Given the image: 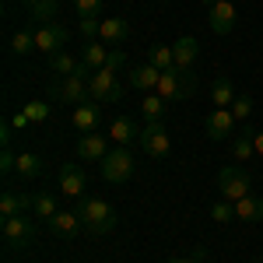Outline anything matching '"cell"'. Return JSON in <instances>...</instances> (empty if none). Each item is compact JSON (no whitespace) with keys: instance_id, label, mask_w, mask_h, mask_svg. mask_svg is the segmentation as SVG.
<instances>
[{"instance_id":"8fae6325","label":"cell","mask_w":263,"mask_h":263,"mask_svg":"<svg viewBox=\"0 0 263 263\" xmlns=\"http://www.w3.org/2000/svg\"><path fill=\"white\" fill-rule=\"evenodd\" d=\"M46 228H49V235L70 242V239H78V232H81L84 224H81V214H78V211H57V214L46 221Z\"/></svg>"},{"instance_id":"e575fe53","label":"cell","mask_w":263,"mask_h":263,"mask_svg":"<svg viewBox=\"0 0 263 263\" xmlns=\"http://www.w3.org/2000/svg\"><path fill=\"white\" fill-rule=\"evenodd\" d=\"M99 28H102V18H81V21H78V32H81L88 42L99 35Z\"/></svg>"},{"instance_id":"9a60e30c","label":"cell","mask_w":263,"mask_h":263,"mask_svg":"<svg viewBox=\"0 0 263 263\" xmlns=\"http://www.w3.org/2000/svg\"><path fill=\"white\" fill-rule=\"evenodd\" d=\"M84 186H88L84 172H81L74 162H67V165L60 168V193H63V197H81Z\"/></svg>"},{"instance_id":"d4e9b609","label":"cell","mask_w":263,"mask_h":263,"mask_svg":"<svg viewBox=\"0 0 263 263\" xmlns=\"http://www.w3.org/2000/svg\"><path fill=\"white\" fill-rule=\"evenodd\" d=\"M211 95H214V105H218V109H228V105L235 102L232 78H214V88H211Z\"/></svg>"},{"instance_id":"52a82bcc","label":"cell","mask_w":263,"mask_h":263,"mask_svg":"<svg viewBox=\"0 0 263 263\" xmlns=\"http://www.w3.org/2000/svg\"><path fill=\"white\" fill-rule=\"evenodd\" d=\"M137 144L144 147V155H151V158H168V151H172L168 134H165V123H144Z\"/></svg>"},{"instance_id":"836d02e7","label":"cell","mask_w":263,"mask_h":263,"mask_svg":"<svg viewBox=\"0 0 263 263\" xmlns=\"http://www.w3.org/2000/svg\"><path fill=\"white\" fill-rule=\"evenodd\" d=\"M249 112H253V99H249V95H235V102H232V116H235V123L249 120Z\"/></svg>"},{"instance_id":"f546056e","label":"cell","mask_w":263,"mask_h":263,"mask_svg":"<svg viewBox=\"0 0 263 263\" xmlns=\"http://www.w3.org/2000/svg\"><path fill=\"white\" fill-rule=\"evenodd\" d=\"M32 11V18L42 21V25H53L57 21V11H60V0H39L35 7H28Z\"/></svg>"},{"instance_id":"2e32d148","label":"cell","mask_w":263,"mask_h":263,"mask_svg":"<svg viewBox=\"0 0 263 263\" xmlns=\"http://www.w3.org/2000/svg\"><path fill=\"white\" fill-rule=\"evenodd\" d=\"M197 53H200V42L193 39V35H182V39H176V46H172V57H176V67H179V70H193Z\"/></svg>"},{"instance_id":"83f0119b","label":"cell","mask_w":263,"mask_h":263,"mask_svg":"<svg viewBox=\"0 0 263 263\" xmlns=\"http://www.w3.org/2000/svg\"><path fill=\"white\" fill-rule=\"evenodd\" d=\"M253 155H256V144H253V134L246 130V134H239V137L232 141V158H235V162H249Z\"/></svg>"},{"instance_id":"7bdbcfd3","label":"cell","mask_w":263,"mask_h":263,"mask_svg":"<svg viewBox=\"0 0 263 263\" xmlns=\"http://www.w3.org/2000/svg\"><path fill=\"white\" fill-rule=\"evenodd\" d=\"M60 4H63V0H60Z\"/></svg>"},{"instance_id":"ffe728a7","label":"cell","mask_w":263,"mask_h":263,"mask_svg":"<svg viewBox=\"0 0 263 263\" xmlns=\"http://www.w3.org/2000/svg\"><path fill=\"white\" fill-rule=\"evenodd\" d=\"M109 137L120 144V147H126L134 137H141V130H137V123L130 120V116H116V120L109 123Z\"/></svg>"},{"instance_id":"ab89813d","label":"cell","mask_w":263,"mask_h":263,"mask_svg":"<svg viewBox=\"0 0 263 263\" xmlns=\"http://www.w3.org/2000/svg\"><path fill=\"white\" fill-rule=\"evenodd\" d=\"M28 123H32V116H28V112H25V109H21V112H14V116H11V126H14V130H25V126H28Z\"/></svg>"},{"instance_id":"60d3db41","label":"cell","mask_w":263,"mask_h":263,"mask_svg":"<svg viewBox=\"0 0 263 263\" xmlns=\"http://www.w3.org/2000/svg\"><path fill=\"white\" fill-rule=\"evenodd\" d=\"M253 144H256V155L263 158V130H260V134H253Z\"/></svg>"},{"instance_id":"4316f807","label":"cell","mask_w":263,"mask_h":263,"mask_svg":"<svg viewBox=\"0 0 263 263\" xmlns=\"http://www.w3.org/2000/svg\"><path fill=\"white\" fill-rule=\"evenodd\" d=\"M78 67H81V60H74L70 53H57V57H49V70H53L57 78H70V74H78Z\"/></svg>"},{"instance_id":"6da1fadb","label":"cell","mask_w":263,"mask_h":263,"mask_svg":"<svg viewBox=\"0 0 263 263\" xmlns=\"http://www.w3.org/2000/svg\"><path fill=\"white\" fill-rule=\"evenodd\" d=\"M78 214H81L84 232H91V235H109V232L116 228V211H112V203L99 200V197H84L81 207H78Z\"/></svg>"},{"instance_id":"d590c367","label":"cell","mask_w":263,"mask_h":263,"mask_svg":"<svg viewBox=\"0 0 263 263\" xmlns=\"http://www.w3.org/2000/svg\"><path fill=\"white\" fill-rule=\"evenodd\" d=\"M25 112L32 116V123L49 120V105H46V102H28V105H25Z\"/></svg>"},{"instance_id":"f1b7e54d","label":"cell","mask_w":263,"mask_h":263,"mask_svg":"<svg viewBox=\"0 0 263 263\" xmlns=\"http://www.w3.org/2000/svg\"><path fill=\"white\" fill-rule=\"evenodd\" d=\"M32 211H35V218H42V221H49L60 207H57V200L49 197V193H32Z\"/></svg>"},{"instance_id":"5b68a950","label":"cell","mask_w":263,"mask_h":263,"mask_svg":"<svg viewBox=\"0 0 263 263\" xmlns=\"http://www.w3.org/2000/svg\"><path fill=\"white\" fill-rule=\"evenodd\" d=\"M49 95L57 102H67V105H84V102H95L91 99V88L84 78L70 74V78H57V84L49 88Z\"/></svg>"},{"instance_id":"277c9868","label":"cell","mask_w":263,"mask_h":263,"mask_svg":"<svg viewBox=\"0 0 263 263\" xmlns=\"http://www.w3.org/2000/svg\"><path fill=\"white\" fill-rule=\"evenodd\" d=\"M88 88H91V99L99 102H105V105H112V102H120L123 99V81H120V74L116 70H95L91 78H88Z\"/></svg>"},{"instance_id":"b9f144b4","label":"cell","mask_w":263,"mask_h":263,"mask_svg":"<svg viewBox=\"0 0 263 263\" xmlns=\"http://www.w3.org/2000/svg\"><path fill=\"white\" fill-rule=\"evenodd\" d=\"M253 263H260V260H253Z\"/></svg>"},{"instance_id":"603a6c76","label":"cell","mask_w":263,"mask_h":263,"mask_svg":"<svg viewBox=\"0 0 263 263\" xmlns=\"http://www.w3.org/2000/svg\"><path fill=\"white\" fill-rule=\"evenodd\" d=\"M91 70H102L105 67V60H109V49H105V42L102 39H91V42H84V57H81Z\"/></svg>"},{"instance_id":"cb8c5ba5","label":"cell","mask_w":263,"mask_h":263,"mask_svg":"<svg viewBox=\"0 0 263 263\" xmlns=\"http://www.w3.org/2000/svg\"><path fill=\"white\" fill-rule=\"evenodd\" d=\"M14 172H18L21 179H39V176H42V158H39V155H32V151H25V155H18Z\"/></svg>"},{"instance_id":"44dd1931","label":"cell","mask_w":263,"mask_h":263,"mask_svg":"<svg viewBox=\"0 0 263 263\" xmlns=\"http://www.w3.org/2000/svg\"><path fill=\"white\" fill-rule=\"evenodd\" d=\"M235 218H239V221H263V200L260 197H253V193H249V197H242V200H235Z\"/></svg>"},{"instance_id":"74e56055","label":"cell","mask_w":263,"mask_h":263,"mask_svg":"<svg viewBox=\"0 0 263 263\" xmlns=\"http://www.w3.org/2000/svg\"><path fill=\"white\" fill-rule=\"evenodd\" d=\"M123 67H126V57H123L120 49H109V60H105V70H116V74H120Z\"/></svg>"},{"instance_id":"ba28073f","label":"cell","mask_w":263,"mask_h":263,"mask_svg":"<svg viewBox=\"0 0 263 263\" xmlns=\"http://www.w3.org/2000/svg\"><path fill=\"white\" fill-rule=\"evenodd\" d=\"M35 239V224L28 218H4V246L7 249H28Z\"/></svg>"},{"instance_id":"7402d4cb","label":"cell","mask_w":263,"mask_h":263,"mask_svg":"<svg viewBox=\"0 0 263 263\" xmlns=\"http://www.w3.org/2000/svg\"><path fill=\"white\" fill-rule=\"evenodd\" d=\"M141 112L147 116V123H162L165 120V112H168V102L158 95V91H147L141 102Z\"/></svg>"},{"instance_id":"30bf717a","label":"cell","mask_w":263,"mask_h":263,"mask_svg":"<svg viewBox=\"0 0 263 263\" xmlns=\"http://www.w3.org/2000/svg\"><path fill=\"white\" fill-rule=\"evenodd\" d=\"M70 39V32L63 28V25H39L35 28V49H42L46 57H57V53H63V42Z\"/></svg>"},{"instance_id":"1f68e13d","label":"cell","mask_w":263,"mask_h":263,"mask_svg":"<svg viewBox=\"0 0 263 263\" xmlns=\"http://www.w3.org/2000/svg\"><path fill=\"white\" fill-rule=\"evenodd\" d=\"M211 218H214V221L218 224H224V221H232V218H235V200H214V207H211Z\"/></svg>"},{"instance_id":"484cf974","label":"cell","mask_w":263,"mask_h":263,"mask_svg":"<svg viewBox=\"0 0 263 263\" xmlns=\"http://www.w3.org/2000/svg\"><path fill=\"white\" fill-rule=\"evenodd\" d=\"M147 63H151V67H158V70H172V67H176V57H172V46H151V49H147Z\"/></svg>"},{"instance_id":"9c48e42d","label":"cell","mask_w":263,"mask_h":263,"mask_svg":"<svg viewBox=\"0 0 263 263\" xmlns=\"http://www.w3.org/2000/svg\"><path fill=\"white\" fill-rule=\"evenodd\" d=\"M235 4H228V0H207V25H211V32L214 35H228L232 28H235Z\"/></svg>"},{"instance_id":"f35d334b","label":"cell","mask_w":263,"mask_h":263,"mask_svg":"<svg viewBox=\"0 0 263 263\" xmlns=\"http://www.w3.org/2000/svg\"><path fill=\"white\" fill-rule=\"evenodd\" d=\"M203 256H207V249L197 246V249H193V256H172V260H165V263H200Z\"/></svg>"},{"instance_id":"4dcf8cb0","label":"cell","mask_w":263,"mask_h":263,"mask_svg":"<svg viewBox=\"0 0 263 263\" xmlns=\"http://www.w3.org/2000/svg\"><path fill=\"white\" fill-rule=\"evenodd\" d=\"M32 49H35V32L21 28V32H14V35H11V53L25 57V53H32Z\"/></svg>"},{"instance_id":"3957f363","label":"cell","mask_w":263,"mask_h":263,"mask_svg":"<svg viewBox=\"0 0 263 263\" xmlns=\"http://www.w3.org/2000/svg\"><path fill=\"white\" fill-rule=\"evenodd\" d=\"M99 172H102V179H105V182L123 186V182L134 179V155H130L126 147H112V151L99 162Z\"/></svg>"},{"instance_id":"d6a6232c","label":"cell","mask_w":263,"mask_h":263,"mask_svg":"<svg viewBox=\"0 0 263 263\" xmlns=\"http://www.w3.org/2000/svg\"><path fill=\"white\" fill-rule=\"evenodd\" d=\"M78 18H102V0H74Z\"/></svg>"},{"instance_id":"e0dca14e","label":"cell","mask_w":263,"mask_h":263,"mask_svg":"<svg viewBox=\"0 0 263 263\" xmlns=\"http://www.w3.org/2000/svg\"><path fill=\"white\" fill-rule=\"evenodd\" d=\"M158 81H162V70H158V67H151V63L130 67V84H134L137 91H155Z\"/></svg>"},{"instance_id":"8d00e7d4","label":"cell","mask_w":263,"mask_h":263,"mask_svg":"<svg viewBox=\"0 0 263 263\" xmlns=\"http://www.w3.org/2000/svg\"><path fill=\"white\" fill-rule=\"evenodd\" d=\"M14 165H18V155H14L11 147H4V151H0V172L7 176V172H14Z\"/></svg>"},{"instance_id":"7a4b0ae2","label":"cell","mask_w":263,"mask_h":263,"mask_svg":"<svg viewBox=\"0 0 263 263\" xmlns=\"http://www.w3.org/2000/svg\"><path fill=\"white\" fill-rule=\"evenodd\" d=\"M165 102H186L193 91H197V74L193 70H179V67H172V70H165L158 88H155Z\"/></svg>"},{"instance_id":"ac0fdd59","label":"cell","mask_w":263,"mask_h":263,"mask_svg":"<svg viewBox=\"0 0 263 263\" xmlns=\"http://www.w3.org/2000/svg\"><path fill=\"white\" fill-rule=\"evenodd\" d=\"M105 155H109V147H105V137H99V134H84L78 141V158L81 162H102Z\"/></svg>"},{"instance_id":"4fadbf2b","label":"cell","mask_w":263,"mask_h":263,"mask_svg":"<svg viewBox=\"0 0 263 263\" xmlns=\"http://www.w3.org/2000/svg\"><path fill=\"white\" fill-rule=\"evenodd\" d=\"M74 126H78V134H95V130L102 126V109H99V102L74 105Z\"/></svg>"},{"instance_id":"8992f818","label":"cell","mask_w":263,"mask_h":263,"mask_svg":"<svg viewBox=\"0 0 263 263\" xmlns=\"http://www.w3.org/2000/svg\"><path fill=\"white\" fill-rule=\"evenodd\" d=\"M249 186H253V179H249V172L239 168V165H228V168L218 172V190H221L224 200H242V197H249Z\"/></svg>"},{"instance_id":"5bb4252c","label":"cell","mask_w":263,"mask_h":263,"mask_svg":"<svg viewBox=\"0 0 263 263\" xmlns=\"http://www.w3.org/2000/svg\"><path fill=\"white\" fill-rule=\"evenodd\" d=\"M99 39L105 42V46H123V42L130 39V21L126 18H102Z\"/></svg>"},{"instance_id":"d6986e66","label":"cell","mask_w":263,"mask_h":263,"mask_svg":"<svg viewBox=\"0 0 263 263\" xmlns=\"http://www.w3.org/2000/svg\"><path fill=\"white\" fill-rule=\"evenodd\" d=\"M28 207H32V197H28V193L4 190V197H0V214H4V218H21Z\"/></svg>"},{"instance_id":"7c38bea8","label":"cell","mask_w":263,"mask_h":263,"mask_svg":"<svg viewBox=\"0 0 263 263\" xmlns=\"http://www.w3.org/2000/svg\"><path fill=\"white\" fill-rule=\"evenodd\" d=\"M203 126H207V137L211 141H228L235 134V116H232V109H214Z\"/></svg>"}]
</instances>
